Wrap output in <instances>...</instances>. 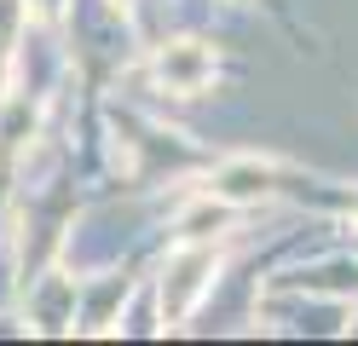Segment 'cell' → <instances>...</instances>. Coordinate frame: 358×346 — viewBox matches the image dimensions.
I'll return each instance as SVG.
<instances>
[{"label": "cell", "instance_id": "6da1fadb", "mask_svg": "<svg viewBox=\"0 0 358 346\" xmlns=\"http://www.w3.org/2000/svg\"><path fill=\"white\" fill-rule=\"evenodd\" d=\"M214 271H220V254L208 243H185L179 248L173 260L162 266V323H185L196 312V300L208 294Z\"/></svg>", "mask_w": 358, "mask_h": 346}, {"label": "cell", "instance_id": "7a4b0ae2", "mask_svg": "<svg viewBox=\"0 0 358 346\" xmlns=\"http://www.w3.org/2000/svg\"><path fill=\"white\" fill-rule=\"evenodd\" d=\"M150 69H156V81H162L173 99H196V92L220 75V58H214L208 41H162Z\"/></svg>", "mask_w": 358, "mask_h": 346}, {"label": "cell", "instance_id": "3957f363", "mask_svg": "<svg viewBox=\"0 0 358 346\" xmlns=\"http://www.w3.org/2000/svg\"><path fill=\"white\" fill-rule=\"evenodd\" d=\"M278 173H283V168H278L272 156H231V161H220V173L208 179V196L231 202V208L260 202V196L278 191Z\"/></svg>", "mask_w": 358, "mask_h": 346}, {"label": "cell", "instance_id": "277c9868", "mask_svg": "<svg viewBox=\"0 0 358 346\" xmlns=\"http://www.w3.org/2000/svg\"><path fill=\"white\" fill-rule=\"evenodd\" d=\"M35 323H41V329H64V323H76V283H64V277H47V283H41Z\"/></svg>", "mask_w": 358, "mask_h": 346}, {"label": "cell", "instance_id": "5b68a950", "mask_svg": "<svg viewBox=\"0 0 358 346\" xmlns=\"http://www.w3.org/2000/svg\"><path fill=\"white\" fill-rule=\"evenodd\" d=\"M29 12H35L41 23H58V17H64V0H29Z\"/></svg>", "mask_w": 358, "mask_h": 346}]
</instances>
